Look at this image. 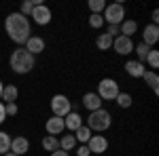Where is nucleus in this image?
Instances as JSON below:
<instances>
[{
	"mask_svg": "<svg viewBox=\"0 0 159 156\" xmlns=\"http://www.w3.org/2000/svg\"><path fill=\"white\" fill-rule=\"evenodd\" d=\"M4 30L15 44H25L28 38L32 36V25L30 19L24 17L21 13H9L4 19Z\"/></svg>",
	"mask_w": 159,
	"mask_h": 156,
	"instance_id": "nucleus-1",
	"label": "nucleus"
},
{
	"mask_svg": "<svg viewBox=\"0 0 159 156\" xmlns=\"http://www.w3.org/2000/svg\"><path fill=\"white\" fill-rule=\"evenodd\" d=\"M9 65H11V70L15 74H28V72L34 70L36 57H34L32 53H28L24 47H17L11 53V57H9Z\"/></svg>",
	"mask_w": 159,
	"mask_h": 156,
	"instance_id": "nucleus-2",
	"label": "nucleus"
},
{
	"mask_svg": "<svg viewBox=\"0 0 159 156\" xmlns=\"http://www.w3.org/2000/svg\"><path fill=\"white\" fill-rule=\"evenodd\" d=\"M110 124H112V114H110L108 110L100 108L96 112H89V116H87V127H89V131L93 133H102V131H108Z\"/></svg>",
	"mask_w": 159,
	"mask_h": 156,
	"instance_id": "nucleus-3",
	"label": "nucleus"
},
{
	"mask_svg": "<svg viewBox=\"0 0 159 156\" xmlns=\"http://www.w3.org/2000/svg\"><path fill=\"white\" fill-rule=\"evenodd\" d=\"M98 97L102 101H115V97L121 93V89H119V82L115 80V78H102L98 82Z\"/></svg>",
	"mask_w": 159,
	"mask_h": 156,
	"instance_id": "nucleus-4",
	"label": "nucleus"
},
{
	"mask_svg": "<svg viewBox=\"0 0 159 156\" xmlns=\"http://www.w3.org/2000/svg\"><path fill=\"white\" fill-rule=\"evenodd\" d=\"M102 19L104 23L108 25H119L125 19V9H123L121 2H112V4H106V9L102 13Z\"/></svg>",
	"mask_w": 159,
	"mask_h": 156,
	"instance_id": "nucleus-5",
	"label": "nucleus"
},
{
	"mask_svg": "<svg viewBox=\"0 0 159 156\" xmlns=\"http://www.w3.org/2000/svg\"><path fill=\"white\" fill-rule=\"evenodd\" d=\"M51 112H53V116L64 118L66 114H70V112H72V101H70L66 95L57 93V95L51 97Z\"/></svg>",
	"mask_w": 159,
	"mask_h": 156,
	"instance_id": "nucleus-6",
	"label": "nucleus"
},
{
	"mask_svg": "<svg viewBox=\"0 0 159 156\" xmlns=\"http://www.w3.org/2000/svg\"><path fill=\"white\" fill-rule=\"evenodd\" d=\"M30 17H32V19H34V23H38V25H49L51 19H53L51 9H49V6H45V4H36Z\"/></svg>",
	"mask_w": 159,
	"mask_h": 156,
	"instance_id": "nucleus-7",
	"label": "nucleus"
},
{
	"mask_svg": "<svg viewBox=\"0 0 159 156\" xmlns=\"http://www.w3.org/2000/svg\"><path fill=\"white\" fill-rule=\"evenodd\" d=\"M85 145L89 148V152H91V154L96 152V154L102 156L106 150H108V139H106L104 135H91V137H89V141H87Z\"/></svg>",
	"mask_w": 159,
	"mask_h": 156,
	"instance_id": "nucleus-8",
	"label": "nucleus"
},
{
	"mask_svg": "<svg viewBox=\"0 0 159 156\" xmlns=\"http://www.w3.org/2000/svg\"><path fill=\"white\" fill-rule=\"evenodd\" d=\"M112 48H115L119 55H132V53H134V40L119 34V36L112 40Z\"/></svg>",
	"mask_w": 159,
	"mask_h": 156,
	"instance_id": "nucleus-9",
	"label": "nucleus"
},
{
	"mask_svg": "<svg viewBox=\"0 0 159 156\" xmlns=\"http://www.w3.org/2000/svg\"><path fill=\"white\" fill-rule=\"evenodd\" d=\"M11 152L17 156H24L30 152V139L24 137V135H17V137H13L11 139Z\"/></svg>",
	"mask_w": 159,
	"mask_h": 156,
	"instance_id": "nucleus-10",
	"label": "nucleus"
},
{
	"mask_svg": "<svg viewBox=\"0 0 159 156\" xmlns=\"http://www.w3.org/2000/svg\"><path fill=\"white\" fill-rule=\"evenodd\" d=\"M45 131H47V135H64V118H60V116H51V118H47V122H45Z\"/></svg>",
	"mask_w": 159,
	"mask_h": 156,
	"instance_id": "nucleus-11",
	"label": "nucleus"
},
{
	"mask_svg": "<svg viewBox=\"0 0 159 156\" xmlns=\"http://www.w3.org/2000/svg\"><path fill=\"white\" fill-rule=\"evenodd\" d=\"M142 42L148 44V47H153V44L159 42V27L155 23L144 25V30H142Z\"/></svg>",
	"mask_w": 159,
	"mask_h": 156,
	"instance_id": "nucleus-12",
	"label": "nucleus"
},
{
	"mask_svg": "<svg viewBox=\"0 0 159 156\" xmlns=\"http://www.w3.org/2000/svg\"><path fill=\"white\" fill-rule=\"evenodd\" d=\"M123 68H125V72L129 74L132 78H142V74L147 72V65H144L142 61H138V59H129Z\"/></svg>",
	"mask_w": 159,
	"mask_h": 156,
	"instance_id": "nucleus-13",
	"label": "nucleus"
},
{
	"mask_svg": "<svg viewBox=\"0 0 159 156\" xmlns=\"http://www.w3.org/2000/svg\"><path fill=\"white\" fill-rule=\"evenodd\" d=\"M24 48L28 51V53H32V55L36 57L38 53H43V51H45V38H40V36H30Z\"/></svg>",
	"mask_w": 159,
	"mask_h": 156,
	"instance_id": "nucleus-14",
	"label": "nucleus"
},
{
	"mask_svg": "<svg viewBox=\"0 0 159 156\" xmlns=\"http://www.w3.org/2000/svg\"><path fill=\"white\" fill-rule=\"evenodd\" d=\"M102 103H104V101L98 97V93H96V91H89V93H85V95H83V106H85L89 112L100 110V108H102Z\"/></svg>",
	"mask_w": 159,
	"mask_h": 156,
	"instance_id": "nucleus-15",
	"label": "nucleus"
},
{
	"mask_svg": "<svg viewBox=\"0 0 159 156\" xmlns=\"http://www.w3.org/2000/svg\"><path fill=\"white\" fill-rule=\"evenodd\" d=\"M81 124H83V116H81L79 112H70V114L64 116V129H66V131H72L74 133Z\"/></svg>",
	"mask_w": 159,
	"mask_h": 156,
	"instance_id": "nucleus-16",
	"label": "nucleus"
},
{
	"mask_svg": "<svg viewBox=\"0 0 159 156\" xmlns=\"http://www.w3.org/2000/svg\"><path fill=\"white\" fill-rule=\"evenodd\" d=\"M17 97H19V89H17L15 84H4L2 95H0V101H2V103H15Z\"/></svg>",
	"mask_w": 159,
	"mask_h": 156,
	"instance_id": "nucleus-17",
	"label": "nucleus"
},
{
	"mask_svg": "<svg viewBox=\"0 0 159 156\" xmlns=\"http://www.w3.org/2000/svg\"><path fill=\"white\" fill-rule=\"evenodd\" d=\"M136 32H138V23H136L134 19H123L121 23H119V34H121V36L132 38Z\"/></svg>",
	"mask_w": 159,
	"mask_h": 156,
	"instance_id": "nucleus-18",
	"label": "nucleus"
},
{
	"mask_svg": "<svg viewBox=\"0 0 159 156\" xmlns=\"http://www.w3.org/2000/svg\"><path fill=\"white\" fill-rule=\"evenodd\" d=\"M142 80L151 86V91L157 95L159 93V76H157V72H153V70H147V72L142 74Z\"/></svg>",
	"mask_w": 159,
	"mask_h": 156,
	"instance_id": "nucleus-19",
	"label": "nucleus"
},
{
	"mask_svg": "<svg viewBox=\"0 0 159 156\" xmlns=\"http://www.w3.org/2000/svg\"><path fill=\"white\" fill-rule=\"evenodd\" d=\"M40 145L45 148V152H55V150H60V137H55V135H45L43 141H40Z\"/></svg>",
	"mask_w": 159,
	"mask_h": 156,
	"instance_id": "nucleus-20",
	"label": "nucleus"
},
{
	"mask_svg": "<svg viewBox=\"0 0 159 156\" xmlns=\"http://www.w3.org/2000/svg\"><path fill=\"white\" fill-rule=\"evenodd\" d=\"M72 135H74V139H76V144H87V141H89V137H91L93 133L89 131V127H87V124H81Z\"/></svg>",
	"mask_w": 159,
	"mask_h": 156,
	"instance_id": "nucleus-21",
	"label": "nucleus"
},
{
	"mask_svg": "<svg viewBox=\"0 0 159 156\" xmlns=\"http://www.w3.org/2000/svg\"><path fill=\"white\" fill-rule=\"evenodd\" d=\"M96 47L100 48V51H108V48H112V38L104 32V34H98L96 36Z\"/></svg>",
	"mask_w": 159,
	"mask_h": 156,
	"instance_id": "nucleus-22",
	"label": "nucleus"
},
{
	"mask_svg": "<svg viewBox=\"0 0 159 156\" xmlns=\"http://www.w3.org/2000/svg\"><path fill=\"white\" fill-rule=\"evenodd\" d=\"M76 148V139H74V135H61L60 137V150L64 152H70Z\"/></svg>",
	"mask_w": 159,
	"mask_h": 156,
	"instance_id": "nucleus-23",
	"label": "nucleus"
},
{
	"mask_svg": "<svg viewBox=\"0 0 159 156\" xmlns=\"http://www.w3.org/2000/svg\"><path fill=\"white\" fill-rule=\"evenodd\" d=\"M115 101H117V106H119V108H132V103H134V99H132V95H129V93H119V95L115 97Z\"/></svg>",
	"mask_w": 159,
	"mask_h": 156,
	"instance_id": "nucleus-24",
	"label": "nucleus"
},
{
	"mask_svg": "<svg viewBox=\"0 0 159 156\" xmlns=\"http://www.w3.org/2000/svg\"><path fill=\"white\" fill-rule=\"evenodd\" d=\"M87 6H89L91 15H102L104 9H106V2H104V0H89V2H87Z\"/></svg>",
	"mask_w": 159,
	"mask_h": 156,
	"instance_id": "nucleus-25",
	"label": "nucleus"
},
{
	"mask_svg": "<svg viewBox=\"0 0 159 156\" xmlns=\"http://www.w3.org/2000/svg\"><path fill=\"white\" fill-rule=\"evenodd\" d=\"M36 4H43V2H40V0H25V2H21V9H19V13H21L24 17H30Z\"/></svg>",
	"mask_w": 159,
	"mask_h": 156,
	"instance_id": "nucleus-26",
	"label": "nucleus"
},
{
	"mask_svg": "<svg viewBox=\"0 0 159 156\" xmlns=\"http://www.w3.org/2000/svg\"><path fill=\"white\" fill-rule=\"evenodd\" d=\"M11 152V135L4 131H0V154Z\"/></svg>",
	"mask_w": 159,
	"mask_h": 156,
	"instance_id": "nucleus-27",
	"label": "nucleus"
},
{
	"mask_svg": "<svg viewBox=\"0 0 159 156\" xmlns=\"http://www.w3.org/2000/svg\"><path fill=\"white\" fill-rule=\"evenodd\" d=\"M148 63V68H153V72L159 68V51H155V48H151L147 55V59H144Z\"/></svg>",
	"mask_w": 159,
	"mask_h": 156,
	"instance_id": "nucleus-28",
	"label": "nucleus"
},
{
	"mask_svg": "<svg viewBox=\"0 0 159 156\" xmlns=\"http://www.w3.org/2000/svg\"><path fill=\"white\" fill-rule=\"evenodd\" d=\"M148 51H151V47H148V44H144V42H140V44H134V53L138 55V61H142V63H144V59H147Z\"/></svg>",
	"mask_w": 159,
	"mask_h": 156,
	"instance_id": "nucleus-29",
	"label": "nucleus"
},
{
	"mask_svg": "<svg viewBox=\"0 0 159 156\" xmlns=\"http://www.w3.org/2000/svg\"><path fill=\"white\" fill-rule=\"evenodd\" d=\"M104 25V19H102V15H89V27H93V30H100Z\"/></svg>",
	"mask_w": 159,
	"mask_h": 156,
	"instance_id": "nucleus-30",
	"label": "nucleus"
},
{
	"mask_svg": "<svg viewBox=\"0 0 159 156\" xmlns=\"http://www.w3.org/2000/svg\"><path fill=\"white\" fill-rule=\"evenodd\" d=\"M4 112H7V116H15L19 108H17V103H4Z\"/></svg>",
	"mask_w": 159,
	"mask_h": 156,
	"instance_id": "nucleus-31",
	"label": "nucleus"
},
{
	"mask_svg": "<svg viewBox=\"0 0 159 156\" xmlns=\"http://www.w3.org/2000/svg\"><path fill=\"white\" fill-rule=\"evenodd\" d=\"M106 34H108L112 40L119 36V25H108V30H106Z\"/></svg>",
	"mask_w": 159,
	"mask_h": 156,
	"instance_id": "nucleus-32",
	"label": "nucleus"
},
{
	"mask_svg": "<svg viewBox=\"0 0 159 156\" xmlns=\"http://www.w3.org/2000/svg\"><path fill=\"white\" fill-rule=\"evenodd\" d=\"M76 156H91V152H89V148H87L85 144H81L79 150H76Z\"/></svg>",
	"mask_w": 159,
	"mask_h": 156,
	"instance_id": "nucleus-33",
	"label": "nucleus"
},
{
	"mask_svg": "<svg viewBox=\"0 0 159 156\" xmlns=\"http://www.w3.org/2000/svg\"><path fill=\"white\" fill-rule=\"evenodd\" d=\"M4 120H7V112H4V103L0 101V124H2Z\"/></svg>",
	"mask_w": 159,
	"mask_h": 156,
	"instance_id": "nucleus-34",
	"label": "nucleus"
},
{
	"mask_svg": "<svg viewBox=\"0 0 159 156\" xmlns=\"http://www.w3.org/2000/svg\"><path fill=\"white\" fill-rule=\"evenodd\" d=\"M151 19H153V23L157 25V21H159V11H157V9H155V11L151 13Z\"/></svg>",
	"mask_w": 159,
	"mask_h": 156,
	"instance_id": "nucleus-35",
	"label": "nucleus"
},
{
	"mask_svg": "<svg viewBox=\"0 0 159 156\" xmlns=\"http://www.w3.org/2000/svg\"><path fill=\"white\" fill-rule=\"evenodd\" d=\"M51 156H70V152H64V150H55V152H51Z\"/></svg>",
	"mask_w": 159,
	"mask_h": 156,
	"instance_id": "nucleus-36",
	"label": "nucleus"
},
{
	"mask_svg": "<svg viewBox=\"0 0 159 156\" xmlns=\"http://www.w3.org/2000/svg\"><path fill=\"white\" fill-rule=\"evenodd\" d=\"M2 89H4V84H2V80H0V95H2Z\"/></svg>",
	"mask_w": 159,
	"mask_h": 156,
	"instance_id": "nucleus-37",
	"label": "nucleus"
},
{
	"mask_svg": "<svg viewBox=\"0 0 159 156\" xmlns=\"http://www.w3.org/2000/svg\"><path fill=\"white\" fill-rule=\"evenodd\" d=\"M2 156H17V154H13V152H7V154H2Z\"/></svg>",
	"mask_w": 159,
	"mask_h": 156,
	"instance_id": "nucleus-38",
	"label": "nucleus"
}]
</instances>
